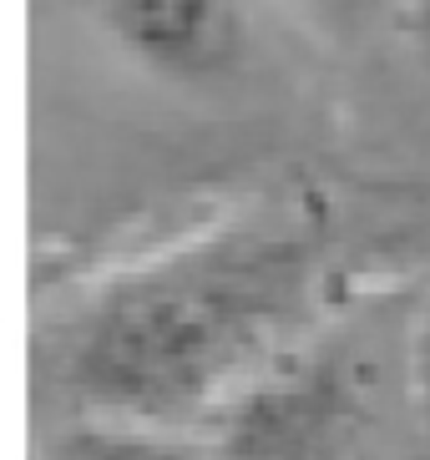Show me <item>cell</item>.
Wrapping results in <instances>:
<instances>
[{"label":"cell","mask_w":430,"mask_h":460,"mask_svg":"<svg viewBox=\"0 0 430 460\" xmlns=\"http://www.w3.org/2000/svg\"><path fill=\"white\" fill-rule=\"evenodd\" d=\"M46 460H218V450L213 440L188 430H152V425L86 415L56 440Z\"/></svg>","instance_id":"cell-4"},{"label":"cell","mask_w":430,"mask_h":460,"mask_svg":"<svg viewBox=\"0 0 430 460\" xmlns=\"http://www.w3.org/2000/svg\"><path fill=\"white\" fill-rule=\"evenodd\" d=\"M360 405L345 349H289L223 410L218 460H329Z\"/></svg>","instance_id":"cell-3"},{"label":"cell","mask_w":430,"mask_h":460,"mask_svg":"<svg viewBox=\"0 0 430 460\" xmlns=\"http://www.w3.org/2000/svg\"><path fill=\"white\" fill-rule=\"evenodd\" d=\"M314 284L309 233L279 223L198 233L92 298L67 349V385L96 420L202 435L294 349Z\"/></svg>","instance_id":"cell-1"},{"label":"cell","mask_w":430,"mask_h":460,"mask_svg":"<svg viewBox=\"0 0 430 460\" xmlns=\"http://www.w3.org/2000/svg\"><path fill=\"white\" fill-rule=\"evenodd\" d=\"M395 26H400V41L410 51V61L430 76V0H400L395 5Z\"/></svg>","instance_id":"cell-5"},{"label":"cell","mask_w":430,"mask_h":460,"mask_svg":"<svg viewBox=\"0 0 430 460\" xmlns=\"http://www.w3.org/2000/svg\"><path fill=\"white\" fill-rule=\"evenodd\" d=\"M96 26L127 66L173 92L238 86L264 46L254 0H96Z\"/></svg>","instance_id":"cell-2"}]
</instances>
